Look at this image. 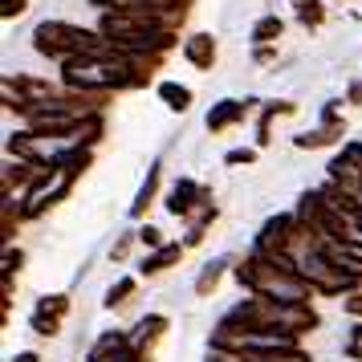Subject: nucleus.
<instances>
[{"label": "nucleus", "mask_w": 362, "mask_h": 362, "mask_svg": "<svg viewBox=\"0 0 362 362\" xmlns=\"http://www.w3.org/2000/svg\"><path fill=\"white\" fill-rule=\"evenodd\" d=\"M139 236H143V245H159V228H143Z\"/></svg>", "instance_id": "0eeeda50"}, {"label": "nucleus", "mask_w": 362, "mask_h": 362, "mask_svg": "<svg viewBox=\"0 0 362 362\" xmlns=\"http://www.w3.org/2000/svg\"><path fill=\"white\" fill-rule=\"evenodd\" d=\"M131 293H134V281H131V277H127V281H118L115 289H110V297H106V305L115 310V305H122V301H127Z\"/></svg>", "instance_id": "20e7f679"}, {"label": "nucleus", "mask_w": 362, "mask_h": 362, "mask_svg": "<svg viewBox=\"0 0 362 362\" xmlns=\"http://www.w3.org/2000/svg\"><path fill=\"white\" fill-rule=\"evenodd\" d=\"M66 310H69L66 297H45V301L37 305V313H33V329L37 334H57V322H62Z\"/></svg>", "instance_id": "f257e3e1"}, {"label": "nucleus", "mask_w": 362, "mask_h": 362, "mask_svg": "<svg viewBox=\"0 0 362 362\" xmlns=\"http://www.w3.org/2000/svg\"><path fill=\"white\" fill-rule=\"evenodd\" d=\"M346 310H350V313H358V317H362V293L350 297V301H346Z\"/></svg>", "instance_id": "6e6552de"}, {"label": "nucleus", "mask_w": 362, "mask_h": 362, "mask_svg": "<svg viewBox=\"0 0 362 362\" xmlns=\"http://www.w3.org/2000/svg\"><path fill=\"white\" fill-rule=\"evenodd\" d=\"M346 354H350V358H362V326L350 329V338H346Z\"/></svg>", "instance_id": "423d86ee"}, {"label": "nucleus", "mask_w": 362, "mask_h": 362, "mask_svg": "<svg viewBox=\"0 0 362 362\" xmlns=\"http://www.w3.org/2000/svg\"><path fill=\"white\" fill-rule=\"evenodd\" d=\"M240 362H310L297 346H269V350H240Z\"/></svg>", "instance_id": "f03ea898"}, {"label": "nucleus", "mask_w": 362, "mask_h": 362, "mask_svg": "<svg viewBox=\"0 0 362 362\" xmlns=\"http://www.w3.org/2000/svg\"><path fill=\"white\" fill-rule=\"evenodd\" d=\"M163 98L175 106V110H183L187 106V90H180V86H163Z\"/></svg>", "instance_id": "39448f33"}, {"label": "nucleus", "mask_w": 362, "mask_h": 362, "mask_svg": "<svg viewBox=\"0 0 362 362\" xmlns=\"http://www.w3.org/2000/svg\"><path fill=\"white\" fill-rule=\"evenodd\" d=\"M13 362H41V358H37V354H17Z\"/></svg>", "instance_id": "1a4fd4ad"}, {"label": "nucleus", "mask_w": 362, "mask_h": 362, "mask_svg": "<svg viewBox=\"0 0 362 362\" xmlns=\"http://www.w3.org/2000/svg\"><path fill=\"white\" fill-rule=\"evenodd\" d=\"M171 261H180V245H167L163 252H155V257H147V264H143V273H159V269H167Z\"/></svg>", "instance_id": "7ed1b4c3"}]
</instances>
